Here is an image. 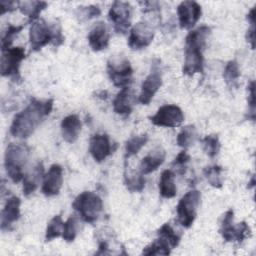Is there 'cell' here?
<instances>
[{"instance_id":"obj_1","label":"cell","mask_w":256,"mask_h":256,"mask_svg":"<svg viewBox=\"0 0 256 256\" xmlns=\"http://www.w3.org/2000/svg\"><path fill=\"white\" fill-rule=\"evenodd\" d=\"M52 108V99H32L25 109L14 116L10 126V133L17 138L29 137L50 114Z\"/></svg>"},{"instance_id":"obj_2","label":"cell","mask_w":256,"mask_h":256,"mask_svg":"<svg viewBox=\"0 0 256 256\" xmlns=\"http://www.w3.org/2000/svg\"><path fill=\"white\" fill-rule=\"evenodd\" d=\"M210 28L202 25L188 33L185 38L184 47V64L183 74L193 76L196 73H202L204 69L203 50L206 46V41L210 35Z\"/></svg>"},{"instance_id":"obj_3","label":"cell","mask_w":256,"mask_h":256,"mask_svg":"<svg viewBox=\"0 0 256 256\" xmlns=\"http://www.w3.org/2000/svg\"><path fill=\"white\" fill-rule=\"evenodd\" d=\"M29 41L31 49L38 51L49 43L56 47L60 46L64 42V36L59 23L48 24L45 20L39 19L30 26Z\"/></svg>"},{"instance_id":"obj_4","label":"cell","mask_w":256,"mask_h":256,"mask_svg":"<svg viewBox=\"0 0 256 256\" xmlns=\"http://www.w3.org/2000/svg\"><path fill=\"white\" fill-rule=\"evenodd\" d=\"M29 148L22 143H10L5 151L4 166L7 175L14 182L23 180V168L29 157Z\"/></svg>"},{"instance_id":"obj_5","label":"cell","mask_w":256,"mask_h":256,"mask_svg":"<svg viewBox=\"0 0 256 256\" xmlns=\"http://www.w3.org/2000/svg\"><path fill=\"white\" fill-rule=\"evenodd\" d=\"M72 207L78 212L84 222L89 224L95 223L103 209L101 198L92 191H84L80 193L72 203Z\"/></svg>"},{"instance_id":"obj_6","label":"cell","mask_w":256,"mask_h":256,"mask_svg":"<svg viewBox=\"0 0 256 256\" xmlns=\"http://www.w3.org/2000/svg\"><path fill=\"white\" fill-rule=\"evenodd\" d=\"M201 201V193L198 190L188 191L178 202L176 207L178 222L184 228H189L196 216Z\"/></svg>"},{"instance_id":"obj_7","label":"cell","mask_w":256,"mask_h":256,"mask_svg":"<svg viewBox=\"0 0 256 256\" xmlns=\"http://www.w3.org/2000/svg\"><path fill=\"white\" fill-rule=\"evenodd\" d=\"M107 73L114 84L118 88H124L131 82L133 69L129 60L122 56H113L107 62Z\"/></svg>"},{"instance_id":"obj_8","label":"cell","mask_w":256,"mask_h":256,"mask_svg":"<svg viewBox=\"0 0 256 256\" xmlns=\"http://www.w3.org/2000/svg\"><path fill=\"white\" fill-rule=\"evenodd\" d=\"M25 58V50L22 47H11L2 51L1 56V75L9 77L13 81L21 79L20 65Z\"/></svg>"},{"instance_id":"obj_9","label":"cell","mask_w":256,"mask_h":256,"mask_svg":"<svg viewBox=\"0 0 256 256\" xmlns=\"http://www.w3.org/2000/svg\"><path fill=\"white\" fill-rule=\"evenodd\" d=\"M233 216L234 212L232 209L225 212L219 232L223 239L227 242H242L247 236L250 235V228L245 221L237 225H233Z\"/></svg>"},{"instance_id":"obj_10","label":"cell","mask_w":256,"mask_h":256,"mask_svg":"<svg viewBox=\"0 0 256 256\" xmlns=\"http://www.w3.org/2000/svg\"><path fill=\"white\" fill-rule=\"evenodd\" d=\"M132 7L128 2L115 1L110 7L108 17L117 33L125 34L131 24Z\"/></svg>"},{"instance_id":"obj_11","label":"cell","mask_w":256,"mask_h":256,"mask_svg":"<svg viewBox=\"0 0 256 256\" xmlns=\"http://www.w3.org/2000/svg\"><path fill=\"white\" fill-rule=\"evenodd\" d=\"M162 85V72L160 68V61L154 62L151 67L150 73L147 75L141 86L139 94V102L143 105H148L153 99L156 92Z\"/></svg>"},{"instance_id":"obj_12","label":"cell","mask_w":256,"mask_h":256,"mask_svg":"<svg viewBox=\"0 0 256 256\" xmlns=\"http://www.w3.org/2000/svg\"><path fill=\"white\" fill-rule=\"evenodd\" d=\"M184 120V114L182 110L173 104H167L161 106L155 115L150 117L152 124L160 127H177Z\"/></svg>"},{"instance_id":"obj_13","label":"cell","mask_w":256,"mask_h":256,"mask_svg":"<svg viewBox=\"0 0 256 256\" xmlns=\"http://www.w3.org/2000/svg\"><path fill=\"white\" fill-rule=\"evenodd\" d=\"M154 38V27L146 21L136 23L130 30L128 45L132 50L144 49L150 45Z\"/></svg>"},{"instance_id":"obj_14","label":"cell","mask_w":256,"mask_h":256,"mask_svg":"<svg viewBox=\"0 0 256 256\" xmlns=\"http://www.w3.org/2000/svg\"><path fill=\"white\" fill-rule=\"evenodd\" d=\"M201 6L195 1H183L177 7L179 25L182 29H191L201 17Z\"/></svg>"},{"instance_id":"obj_15","label":"cell","mask_w":256,"mask_h":256,"mask_svg":"<svg viewBox=\"0 0 256 256\" xmlns=\"http://www.w3.org/2000/svg\"><path fill=\"white\" fill-rule=\"evenodd\" d=\"M63 183V169L59 164L50 166L48 172L44 175L42 184V193L47 196H55L59 194Z\"/></svg>"},{"instance_id":"obj_16","label":"cell","mask_w":256,"mask_h":256,"mask_svg":"<svg viewBox=\"0 0 256 256\" xmlns=\"http://www.w3.org/2000/svg\"><path fill=\"white\" fill-rule=\"evenodd\" d=\"M89 152L96 162L104 161L111 153V143L107 134H95L89 143Z\"/></svg>"},{"instance_id":"obj_17","label":"cell","mask_w":256,"mask_h":256,"mask_svg":"<svg viewBox=\"0 0 256 256\" xmlns=\"http://www.w3.org/2000/svg\"><path fill=\"white\" fill-rule=\"evenodd\" d=\"M20 204L21 201L17 196H11L5 203L1 214V229L8 231L11 229L13 223L20 218Z\"/></svg>"},{"instance_id":"obj_18","label":"cell","mask_w":256,"mask_h":256,"mask_svg":"<svg viewBox=\"0 0 256 256\" xmlns=\"http://www.w3.org/2000/svg\"><path fill=\"white\" fill-rule=\"evenodd\" d=\"M110 34L104 22L96 23L88 34V43L93 51H101L108 47Z\"/></svg>"},{"instance_id":"obj_19","label":"cell","mask_w":256,"mask_h":256,"mask_svg":"<svg viewBox=\"0 0 256 256\" xmlns=\"http://www.w3.org/2000/svg\"><path fill=\"white\" fill-rule=\"evenodd\" d=\"M81 121L75 114L68 115L61 122V133L63 139L68 143H74L81 132Z\"/></svg>"},{"instance_id":"obj_20","label":"cell","mask_w":256,"mask_h":256,"mask_svg":"<svg viewBox=\"0 0 256 256\" xmlns=\"http://www.w3.org/2000/svg\"><path fill=\"white\" fill-rule=\"evenodd\" d=\"M133 93L127 86L121 88L113 100V109L119 115H129L133 109Z\"/></svg>"},{"instance_id":"obj_21","label":"cell","mask_w":256,"mask_h":256,"mask_svg":"<svg viewBox=\"0 0 256 256\" xmlns=\"http://www.w3.org/2000/svg\"><path fill=\"white\" fill-rule=\"evenodd\" d=\"M165 156L166 153L164 149H162L161 147H157L141 160L140 172L143 175H146L157 170L158 167L163 164Z\"/></svg>"},{"instance_id":"obj_22","label":"cell","mask_w":256,"mask_h":256,"mask_svg":"<svg viewBox=\"0 0 256 256\" xmlns=\"http://www.w3.org/2000/svg\"><path fill=\"white\" fill-rule=\"evenodd\" d=\"M44 167L42 162H38L28 173L23 177V194L29 196L32 194L39 186L41 179L43 177Z\"/></svg>"},{"instance_id":"obj_23","label":"cell","mask_w":256,"mask_h":256,"mask_svg":"<svg viewBox=\"0 0 256 256\" xmlns=\"http://www.w3.org/2000/svg\"><path fill=\"white\" fill-rule=\"evenodd\" d=\"M175 174L172 170H164L161 173L160 179H159V193L161 197L169 199L173 198L176 195V186L174 182Z\"/></svg>"},{"instance_id":"obj_24","label":"cell","mask_w":256,"mask_h":256,"mask_svg":"<svg viewBox=\"0 0 256 256\" xmlns=\"http://www.w3.org/2000/svg\"><path fill=\"white\" fill-rule=\"evenodd\" d=\"M124 183L130 192H141L145 187V179L143 174L133 170L125 169Z\"/></svg>"},{"instance_id":"obj_25","label":"cell","mask_w":256,"mask_h":256,"mask_svg":"<svg viewBox=\"0 0 256 256\" xmlns=\"http://www.w3.org/2000/svg\"><path fill=\"white\" fill-rule=\"evenodd\" d=\"M47 7V3L44 1H24L19 2V10L22 14L29 17L30 21H36L42 10Z\"/></svg>"},{"instance_id":"obj_26","label":"cell","mask_w":256,"mask_h":256,"mask_svg":"<svg viewBox=\"0 0 256 256\" xmlns=\"http://www.w3.org/2000/svg\"><path fill=\"white\" fill-rule=\"evenodd\" d=\"M171 250H172V247L170 246L168 241H166L164 238L158 236V238L155 241H153L151 244H149L148 246H146L143 249L142 254L147 255V256L169 255Z\"/></svg>"},{"instance_id":"obj_27","label":"cell","mask_w":256,"mask_h":256,"mask_svg":"<svg viewBox=\"0 0 256 256\" xmlns=\"http://www.w3.org/2000/svg\"><path fill=\"white\" fill-rule=\"evenodd\" d=\"M197 139V130L194 125H186L178 133L176 143L178 146L187 149L195 143Z\"/></svg>"},{"instance_id":"obj_28","label":"cell","mask_w":256,"mask_h":256,"mask_svg":"<svg viewBox=\"0 0 256 256\" xmlns=\"http://www.w3.org/2000/svg\"><path fill=\"white\" fill-rule=\"evenodd\" d=\"M147 134L132 136L130 139H128L125 144V158L127 159L133 155H136L141 150V148L147 143Z\"/></svg>"},{"instance_id":"obj_29","label":"cell","mask_w":256,"mask_h":256,"mask_svg":"<svg viewBox=\"0 0 256 256\" xmlns=\"http://www.w3.org/2000/svg\"><path fill=\"white\" fill-rule=\"evenodd\" d=\"M222 167L218 165L207 166L203 170V174L208 181V183L215 188H221L223 186V177H222Z\"/></svg>"},{"instance_id":"obj_30","label":"cell","mask_w":256,"mask_h":256,"mask_svg":"<svg viewBox=\"0 0 256 256\" xmlns=\"http://www.w3.org/2000/svg\"><path fill=\"white\" fill-rule=\"evenodd\" d=\"M239 77H240V70H239L238 63L234 60L229 61L226 64L223 71V78L225 82L230 87H237Z\"/></svg>"},{"instance_id":"obj_31","label":"cell","mask_w":256,"mask_h":256,"mask_svg":"<svg viewBox=\"0 0 256 256\" xmlns=\"http://www.w3.org/2000/svg\"><path fill=\"white\" fill-rule=\"evenodd\" d=\"M64 223L60 215H55L48 223L45 232V241H51L54 238L62 236Z\"/></svg>"},{"instance_id":"obj_32","label":"cell","mask_w":256,"mask_h":256,"mask_svg":"<svg viewBox=\"0 0 256 256\" xmlns=\"http://www.w3.org/2000/svg\"><path fill=\"white\" fill-rule=\"evenodd\" d=\"M24 28V25H12L9 24L7 26V29L5 30V32L2 35L1 38V49L2 51L8 50L9 48H11V44L15 38V36H17L21 30Z\"/></svg>"},{"instance_id":"obj_33","label":"cell","mask_w":256,"mask_h":256,"mask_svg":"<svg viewBox=\"0 0 256 256\" xmlns=\"http://www.w3.org/2000/svg\"><path fill=\"white\" fill-rule=\"evenodd\" d=\"M158 236L164 238L166 241H168V243L170 244V246L173 248H175L179 242H180V235L175 232V230L172 228V226L169 223H164L158 230Z\"/></svg>"},{"instance_id":"obj_34","label":"cell","mask_w":256,"mask_h":256,"mask_svg":"<svg viewBox=\"0 0 256 256\" xmlns=\"http://www.w3.org/2000/svg\"><path fill=\"white\" fill-rule=\"evenodd\" d=\"M203 150L210 158H214L220 150V141L217 135L210 134L204 137L202 140Z\"/></svg>"},{"instance_id":"obj_35","label":"cell","mask_w":256,"mask_h":256,"mask_svg":"<svg viewBox=\"0 0 256 256\" xmlns=\"http://www.w3.org/2000/svg\"><path fill=\"white\" fill-rule=\"evenodd\" d=\"M78 231V218L76 216H70L63 226L62 238L66 242H72L76 238Z\"/></svg>"},{"instance_id":"obj_36","label":"cell","mask_w":256,"mask_h":256,"mask_svg":"<svg viewBox=\"0 0 256 256\" xmlns=\"http://www.w3.org/2000/svg\"><path fill=\"white\" fill-rule=\"evenodd\" d=\"M248 21L250 23V27L247 30V41L250 43L251 48L255 47V8H252L247 15Z\"/></svg>"},{"instance_id":"obj_37","label":"cell","mask_w":256,"mask_h":256,"mask_svg":"<svg viewBox=\"0 0 256 256\" xmlns=\"http://www.w3.org/2000/svg\"><path fill=\"white\" fill-rule=\"evenodd\" d=\"M189 160H190V156L187 154V152L185 150H183L174 159L173 166H175V168H177V170L180 174H183L185 172V168L187 167Z\"/></svg>"},{"instance_id":"obj_38","label":"cell","mask_w":256,"mask_h":256,"mask_svg":"<svg viewBox=\"0 0 256 256\" xmlns=\"http://www.w3.org/2000/svg\"><path fill=\"white\" fill-rule=\"evenodd\" d=\"M78 11L79 14L78 16H80V18H84V19H91L94 17H97L101 14V10L98 6H94V5H90V6H86V7H78Z\"/></svg>"},{"instance_id":"obj_39","label":"cell","mask_w":256,"mask_h":256,"mask_svg":"<svg viewBox=\"0 0 256 256\" xmlns=\"http://www.w3.org/2000/svg\"><path fill=\"white\" fill-rule=\"evenodd\" d=\"M248 105L251 113L250 118L254 120L255 118V82L252 80L248 85Z\"/></svg>"},{"instance_id":"obj_40","label":"cell","mask_w":256,"mask_h":256,"mask_svg":"<svg viewBox=\"0 0 256 256\" xmlns=\"http://www.w3.org/2000/svg\"><path fill=\"white\" fill-rule=\"evenodd\" d=\"M19 8V1H1V14L14 11Z\"/></svg>"}]
</instances>
